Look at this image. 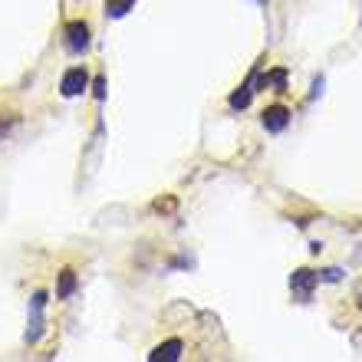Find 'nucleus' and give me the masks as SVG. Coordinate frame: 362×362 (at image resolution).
<instances>
[{
	"label": "nucleus",
	"instance_id": "obj_1",
	"mask_svg": "<svg viewBox=\"0 0 362 362\" xmlns=\"http://www.w3.org/2000/svg\"><path fill=\"white\" fill-rule=\"evenodd\" d=\"M86 86H89V73H86L83 66H76V69H69V73L63 76V83H60V93H63L66 99H76L86 93Z\"/></svg>",
	"mask_w": 362,
	"mask_h": 362
},
{
	"label": "nucleus",
	"instance_id": "obj_2",
	"mask_svg": "<svg viewBox=\"0 0 362 362\" xmlns=\"http://www.w3.org/2000/svg\"><path fill=\"white\" fill-rule=\"evenodd\" d=\"M320 283V274H313V270H293V277H290V287H293V293H297L300 300H309V293H313V287Z\"/></svg>",
	"mask_w": 362,
	"mask_h": 362
},
{
	"label": "nucleus",
	"instance_id": "obj_3",
	"mask_svg": "<svg viewBox=\"0 0 362 362\" xmlns=\"http://www.w3.org/2000/svg\"><path fill=\"white\" fill-rule=\"evenodd\" d=\"M66 46L73 50V53H83L86 46H89V27L83 20H76L66 27Z\"/></svg>",
	"mask_w": 362,
	"mask_h": 362
},
{
	"label": "nucleus",
	"instance_id": "obj_4",
	"mask_svg": "<svg viewBox=\"0 0 362 362\" xmlns=\"http://www.w3.org/2000/svg\"><path fill=\"white\" fill-rule=\"evenodd\" d=\"M287 126H290V109L287 106H280L277 102V106H270L264 112V128L267 132H283Z\"/></svg>",
	"mask_w": 362,
	"mask_h": 362
},
{
	"label": "nucleus",
	"instance_id": "obj_5",
	"mask_svg": "<svg viewBox=\"0 0 362 362\" xmlns=\"http://www.w3.org/2000/svg\"><path fill=\"white\" fill-rule=\"evenodd\" d=\"M181 349H185L181 340H168L149 352V362H175V359H181Z\"/></svg>",
	"mask_w": 362,
	"mask_h": 362
},
{
	"label": "nucleus",
	"instance_id": "obj_6",
	"mask_svg": "<svg viewBox=\"0 0 362 362\" xmlns=\"http://www.w3.org/2000/svg\"><path fill=\"white\" fill-rule=\"evenodd\" d=\"M73 290H76V274L66 267L63 274H60V287H56V297L66 300V297H73Z\"/></svg>",
	"mask_w": 362,
	"mask_h": 362
},
{
	"label": "nucleus",
	"instance_id": "obj_7",
	"mask_svg": "<svg viewBox=\"0 0 362 362\" xmlns=\"http://www.w3.org/2000/svg\"><path fill=\"white\" fill-rule=\"evenodd\" d=\"M250 86H254V76H250V83H244L234 96H231V106H234V109H247V106H250V96H254V89H250Z\"/></svg>",
	"mask_w": 362,
	"mask_h": 362
},
{
	"label": "nucleus",
	"instance_id": "obj_8",
	"mask_svg": "<svg viewBox=\"0 0 362 362\" xmlns=\"http://www.w3.org/2000/svg\"><path fill=\"white\" fill-rule=\"evenodd\" d=\"M132 4H135V0H109V4H106V13H109V17H126Z\"/></svg>",
	"mask_w": 362,
	"mask_h": 362
},
{
	"label": "nucleus",
	"instance_id": "obj_9",
	"mask_svg": "<svg viewBox=\"0 0 362 362\" xmlns=\"http://www.w3.org/2000/svg\"><path fill=\"white\" fill-rule=\"evenodd\" d=\"M340 277H342V270H340V267H330V270H323V280H330V283H336Z\"/></svg>",
	"mask_w": 362,
	"mask_h": 362
},
{
	"label": "nucleus",
	"instance_id": "obj_10",
	"mask_svg": "<svg viewBox=\"0 0 362 362\" xmlns=\"http://www.w3.org/2000/svg\"><path fill=\"white\" fill-rule=\"evenodd\" d=\"M96 96H99V99L106 96V79H96Z\"/></svg>",
	"mask_w": 362,
	"mask_h": 362
},
{
	"label": "nucleus",
	"instance_id": "obj_11",
	"mask_svg": "<svg viewBox=\"0 0 362 362\" xmlns=\"http://www.w3.org/2000/svg\"><path fill=\"white\" fill-rule=\"evenodd\" d=\"M4 132H7V126H0V139H4Z\"/></svg>",
	"mask_w": 362,
	"mask_h": 362
},
{
	"label": "nucleus",
	"instance_id": "obj_12",
	"mask_svg": "<svg viewBox=\"0 0 362 362\" xmlns=\"http://www.w3.org/2000/svg\"><path fill=\"white\" fill-rule=\"evenodd\" d=\"M359 309H362V297H359Z\"/></svg>",
	"mask_w": 362,
	"mask_h": 362
}]
</instances>
